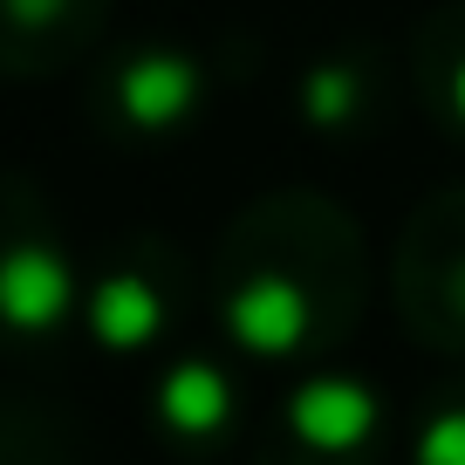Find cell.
I'll return each instance as SVG.
<instances>
[{"mask_svg": "<svg viewBox=\"0 0 465 465\" xmlns=\"http://www.w3.org/2000/svg\"><path fill=\"white\" fill-rule=\"evenodd\" d=\"M205 294L240 363L315 370L363 329L370 240L329 192L274 185L219 226Z\"/></svg>", "mask_w": 465, "mask_h": 465, "instance_id": "cell-1", "label": "cell"}, {"mask_svg": "<svg viewBox=\"0 0 465 465\" xmlns=\"http://www.w3.org/2000/svg\"><path fill=\"white\" fill-rule=\"evenodd\" d=\"M83 267L48 185L0 164V363L62 342L83 322Z\"/></svg>", "mask_w": 465, "mask_h": 465, "instance_id": "cell-2", "label": "cell"}, {"mask_svg": "<svg viewBox=\"0 0 465 465\" xmlns=\"http://www.w3.org/2000/svg\"><path fill=\"white\" fill-rule=\"evenodd\" d=\"M205 110H213V62L178 35H137L89 62L83 124L110 151H137V158L172 151L178 137L199 131Z\"/></svg>", "mask_w": 465, "mask_h": 465, "instance_id": "cell-3", "label": "cell"}, {"mask_svg": "<svg viewBox=\"0 0 465 465\" xmlns=\"http://www.w3.org/2000/svg\"><path fill=\"white\" fill-rule=\"evenodd\" d=\"M192 315V261L164 232H116L83 267V342L96 356H158Z\"/></svg>", "mask_w": 465, "mask_h": 465, "instance_id": "cell-4", "label": "cell"}, {"mask_svg": "<svg viewBox=\"0 0 465 465\" xmlns=\"http://www.w3.org/2000/svg\"><path fill=\"white\" fill-rule=\"evenodd\" d=\"M261 459L267 465H391L397 411L370 377L315 363L281 391Z\"/></svg>", "mask_w": 465, "mask_h": 465, "instance_id": "cell-5", "label": "cell"}, {"mask_svg": "<svg viewBox=\"0 0 465 465\" xmlns=\"http://www.w3.org/2000/svg\"><path fill=\"white\" fill-rule=\"evenodd\" d=\"M391 302L411 342L465 370V178L411 205L391 253Z\"/></svg>", "mask_w": 465, "mask_h": 465, "instance_id": "cell-6", "label": "cell"}, {"mask_svg": "<svg viewBox=\"0 0 465 465\" xmlns=\"http://www.w3.org/2000/svg\"><path fill=\"white\" fill-rule=\"evenodd\" d=\"M144 418L172 451L213 459L247 424V383L213 349H172L158 363V377H151V391H144Z\"/></svg>", "mask_w": 465, "mask_h": 465, "instance_id": "cell-7", "label": "cell"}, {"mask_svg": "<svg viewBox=\"0 0 465 465\" xmlns=\"http://www.w3.org/2000/svg\"><path fill=\"white\" fill-rule=\"evenodd\" d=\"M391 89H397L391 48L356 35V42L322 48L302 69V83H294V116H302V131L322 137V144H363V137H377L383 116H391Z\"/></svg>", "mask_w": 465, "mask_h": 465, "instance_id": "cell-8", "label": "cell"}, {"mask_svg": "<svg viewBox=\"0 0 465 465\" xmlns=\"http://www.w3.org/2000/svg\"><path fill=\"white\" fill-rule=\"evenodd\" d=\"M116 0H0V83H55L103 55Z\"/></svg>", "mask_w": 465, "mask_h": 465, "instance_id": "cell-9", "label": "cell"}, {"mask_svg": "<svg viewBox=\"0 0 465 465\" xmlns=\"http://www.w3.org/2000/svg\"><path fill=\"white\" fill-rule=\"evenodd\" d=\"M404 83L445 144L465 151V0H438L404 42Z\"/></svg>", "mask_w": 465, "mask_h": 465, "instance_id": "cell-10", "label": "cell"}, {"mask_svg": "<svg viewBox=\"0 0 465 465\" xmlns=\"http://www.w3.org/2000/svg\"><path fill=\"white\" fill-rule=\"evenodd\" d=\"M0 465H89L83 418L48 391L0 383Z\"/></svg>", "mask_w": 465, "mask_h": 465, "instance_id": "cell-11", "label": "cell"}, {"mask_svg": "<svg viewBox=\"0 0 465 465\" xmlns=\"http://www.w3.org/2000/svg\"><path fill=\"white\" fill-rule=\"evenodd\" d=\"M397 459L404 465H465V370L451 363L438 383L411 397L397 418Z\"/></svg>", "mask_w": 465, "mask_h": 465, "instance_id": "cell-12", "label": "cell"}, {"mask_svg": "<svg viewBox=\"0 0 465 465\" xmlns=\"http://www.w3.org/2000/svg\"><path fill=\"white\" fill-rule=\"evenodd\" d=\"M247 465H267V459H261V451H253V459H247Z\"/></svg>", "mask_w": 465, "mask_h": 465, "instance_id": "cell-13", "label": "cell"}]
</instances>
